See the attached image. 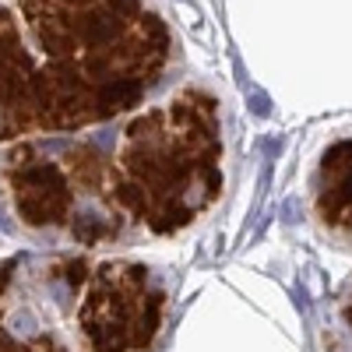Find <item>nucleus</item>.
<instances>
[{
	"mask_svg": "<svg viewBox=\"0 0 352 352\" xmlns=\"http://www.w3.org/2000/svg\"><path fill=\"white\" fill-rule=\"evenodd\" d=\"M222 194V124L215 96L187 88L166 106L134 116L116 166L106 173V201L116 219H134L169 236L208 212Z\"/></svg>",
	"mask_w": 352,
	"mask_h": 352,
	"instance_id": "f03ea898",
	"label": "nucleus"
},
{
	"mask_svg": "<svg viewBox=\"0 0 352 352\" xmlns=\"http://www.w3.org/2000/svg\"><path fill=\"white\" fill-rule=\"evenodd\" d=\"M8 184L14 197V212L28 229H64L71 240L85 247L116 240L124 232L109 215L85 204L60 155V141L21 144L8 159Z\"/></svg>",
	"mask_w": 352,
	"mask_h": 352,
	"instance_id": "20e7f679",
	"label": "nucleus"
},
{
	"mask_svg": "<svg viewBox=\"0 0 352 352\" xmlns=\"http://www.w3.org/2000/svg\"><path fill=\"white\" fill-rule=\"evenodd\" d=\"M317 219L328 232L352 240V138L331 144L317 169Z\"/></svg>",
	"mask_w": 352,
	"mask_h": 352,
	"instance_id": "423d86ee",
	"label": "nucleus"
},
{
	"mask_svg": "<svg viewBox=\"0 0 352 352\" xmlns=\"http://www.w3.org/2000/svg\"><path fill=\"white\" fill-rule=\"evenodd\" d=\"M166 314L162 282L134 261H106L88 275L78 303V331L88 352L152 349Z\"/></svg>",
	"mask_w": 352,
	"mask_h": 352,
	"instance_id": "7ed1b4c3",
	"label": "nucleus"
},
{
	"mask_svg": "<svg viewBox=\"0 0 352 352\" xmlns=\"http://www.w3.org/2000/svg\"><path fill=\"white\" fill-rule=\"evenodd\" d=\"M0 4V141L71 134L148 99L173 60L169 25L144 0Z\"/></svg>",
	"mask_w": 352,
	"mask_h": 352,
	"instance_id": "f257e3e1",
	"label": "nucleus"
},
{
	"mask_svg": "<svg viewBox=\"0 0 352 352\" xmlns=\"http://www.w3.org/2000/svg\"><path fill=\"white\" fill-rule=\"evenodd\" d=\"M250 109H254L257 116H268V99H264V96H254V99H250Z\"/></svg>",
	"mask_w": 352,
	"mask_h": 352,
	"instance_id": "0eeeda50",
	"label": "nucleus"
},
{
	"mask_svg": "<svg viewBox=\"0 0 352 352\" xmlns=\"http://www.w3.org/2000/svg\"><path fill=\"white\" fill-rule=\"evenodd\" d=\"M14 261L0 268V352H71L39 314L14 296Z\"/></svg>",
	"mask_w": 352,
	"mask_h": 352,
	"instance_id": "39448f33",
	"label": "nucleus"
},
{
	"mask_svg": "<svg viewBox=\"0 0 352 352\" xmlns=\"http://www.w3.org/2000/svg\"><path fill=\"white\" fill-rule=\"evenodd\" d=\"M345 320H349V328H352V296H349V303H345Z\"/></svg>",
	"mask_w": 352,
	"mask_h": 352,
	"instance_id": "6e6552de",
	"label": "nucleus"
}]
</instances>
